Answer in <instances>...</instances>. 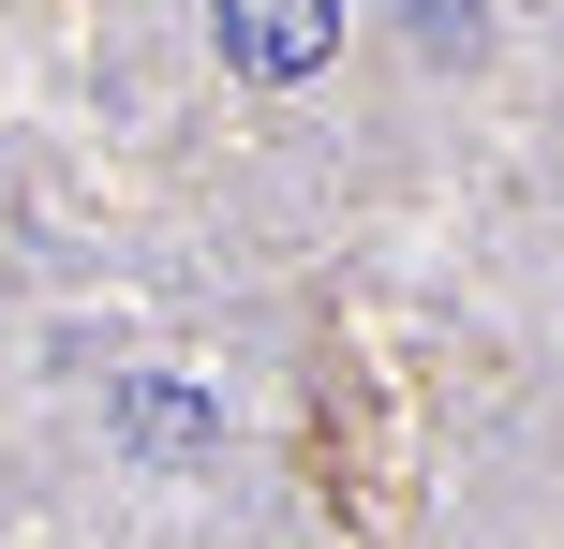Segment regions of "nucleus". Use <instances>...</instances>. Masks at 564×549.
<instances>
[{"instance_id": "nucleus-1", "label": "nucleus", "mask_w": 564, "mask_h": 549, "mask_svg": "<svg viewBox=\"0 0 564 549\" xmlns=\"http://www.w3.org/2000/svg\"><path fill=\"white\" fill-rule=\"evenodd\" d=\"M208 15H224V59L253 89H297L341 59V0H208Z\"/></svg>"}, {"instance_id": "nucleus-2", "label": "nucleus", "mask_w": 564, "mask_h": 549, "mask_svg": "<svg viewBox=\"0 0 564 549\" xmlns=\"http://www.w3.org/2000/svg\"><path fill=\"white\" fill-rule=\"evenodd\" d=\"M105 431L134 446V461H224V402L178 386V372H119L105 386Z\"/></svg>"}, {"instance_id": "nucleus-3", "label": "nucleus", "mask_w": 564, "mask_h": 549, "mask_svg": "<svg viewBox=\"0 0 564 549\" xmlns=\"http://www.w3.org/2000/svg\"><path fill=\"white\" fill-rule=\"evenodd\" d=\"M416 30H431V45H460V30H476V0H416Z\"/></svg>"}]
</instances>
